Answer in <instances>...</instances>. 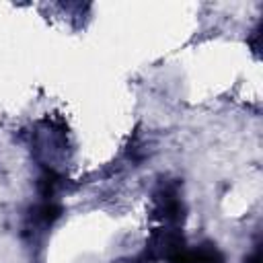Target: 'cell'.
Listing matches in <instances>:
<instances>
[{"label":"cell","mask_w":263,"mask_h":263,"mask_svg":"<svg viewBox=\"0 0 263 263\" xmlns=\"http://www.w3.org/2000/svg\"><path fill=\"white\" fill-rule=\"evenodd\" d=\"M152 218L164 222V224H179L185 218V208L183 201L177 193L175 187H162L154 195V210Z\"/></svg>","instance_id":"obj_1"},{"label":"cell","mask_w":263,"mask_h":263,"mask_svg":"<svg viewBox=\"0 0 263 263\" xmlns=\"http://www.w3.org/2000/svg\"><path fill=\"white\" fill-rule=\"evenodd\" d=\"M171 263H224V257L216 245L203 242L191 251H181Z\"/></svg>","instance_id":"obj_2"},{"label":"cell","mask_w":263,"mask_h":263,"mask_svg":"<svg viewBox=\"0 0 263 263\" xmlns=\"http://www.w3.org/2000/svg\"><path fill=\"white\" fill-rule=\"evenodd\" d=\"M60 216H62V208L51 199H43L39 205H35L31 210L29 224L35 228H49Z\"/></svg>","instance_id":"obj_3"},{"label":"cell","mask_w":263,"mask_h":263,"mask_svg":"<svg viewBox=\"0 0 263 263\" xmlns=\"http://www.w3.org/2000/svg\"><path fill=\"white\" fill-rule=\"evenodd\" d=\"M60 185H62V177L53 168H45L41 173V177H39V193H41L43 199H51Z\"/></svg>","instance_id":"obj_4"},{"label":"cell","mask_w":263,"mask_h":263,"mask_svg":"<svg viewBox=\"0 0 263 263\" xmlns=\"http://www.w3.org/2000/svg\"><path fill=\"white\" fill-rule=\"evenodd\" d=\"M245 263H261V249L257 247L251 255H247V257H245Z\"/></svg>","instance_id":"obj_5"}]
</instances>
